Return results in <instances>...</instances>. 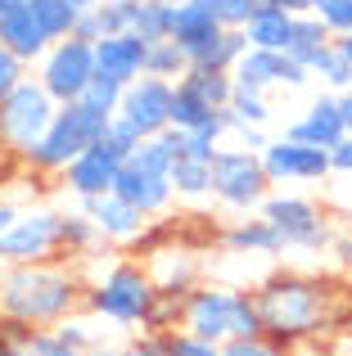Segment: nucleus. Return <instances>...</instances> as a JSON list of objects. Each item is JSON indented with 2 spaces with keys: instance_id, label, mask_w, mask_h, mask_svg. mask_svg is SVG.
I'll list each match as a JSON object with an SVG mask.
<instances>
[{
  "instance_id": "nucleus-1",
  "label": "nucleus",
  "mask_w": 352,
  "mask_h": 356,
  "mask_svg": "<svg viewBox=\"0 0 352 356\" xmlns=\"http://www.w3.org/2000/svg\"><path fill=\"white\" fill-rule=\"evenodd\" d=\"M253 302L262 316V334L280 348L317 339L339 321V293L330 280L303 275V270H275L253 284Z\"/></svg>"
},
{
  "instance_id": "nucleus-2",
  "label": "nucleus",
  "mask_w": 352,
  "mask_h": 356,
  "mask_svg": "<svg viewBox=\"0 0 352 356\" xmlns=\"http://www.w3.org/2000/svg\"><path fill=\"white\" fill-rule=\"evenodd\" d=\"M81 307H86V280L72 266H54V261L0 266V321L50 330Z\"/></svg>"
},
{
  "instance_id": "nucleus-3",
  "label": "nucleus",
  "mask_w": 352,
  "mask_h": 356,
  "mask_svg": "<svg viewBox=\"0 0 352 356\" xmlns=\"http://www.w3.org/2000/svg\"><path fill=\"white\" fill-rule=\"evenodd\" d=\"M181 330L208 343H235V339H262L253 289L239 284H194L181 307Z\"/></svg>"
},
{
  "instance_id": "nucleus-4",
  "label": "nucleus",
  "mask_w": 352,
  "mask_h": 356,
  "mask_svg": "<svg viewBox=\"0 0 352 356\" xmlns=\"http://www.w3.org/2000/svg\"><path fill=\"white\" fill-rule=\"evenodd\" d=\"M109 122H113V113L99 108V104H90L86 95L68 99V104L54 108L50 127H45V136L36 140V149L27 154L23 167H27V172H36V176H59L63 167L81 154V149H90L99 136H104Z\"/></svg>"
},
{
  "instance_id": "nucleus-5",
  "label": "nucleus",
  "mask_w": 352,
  "mask_h": 356,
  "mask_svg": "<svg viewBox=\"0 0 352 356\" xmlns=\"http://www.w3.org/2000/svg\"><path fill=\"white\" fill-rule=\"evenodd\" d=\"M113 194H122L131 208H141L145 217H159L172 208L176 190H172V145L168 136H150L122 158L118 167Z\"/></svg>"
},
{
  "instance_id": "nucleus-6",
  "label": "nucleus",
  "mask_w": 352,
  "mask_h": 356,
  "mask_svg": "<svg viewBox=\"0 0 352 356\" xmlns=\"http://www.w3.org/2000/svg\"><path fill=\"white\" fill-rule=\"evenodd\" d=\"M154 280L141 261H113L95 284H86V312L118 330H141L154 302Z\"/></svg>"
},
{
  "instance_id": "nucleus-7",
  "label": "nucleus",
  "mask_w": 352,
  "mask_h": 356,
  "mask_svg": "<svg viewBox=\"0 0 352 356\" xmlns=\"http://www.w3.org/2000/svg\"><path fill=\"white\" fill-rule=\"evenodd\" d=\"M54 108H59L54 95L27 72V77L0 99V154L27 163V154L36 149V140H41L45 127H50Z\"/></svg>"
},
{
  "instance_id": "nucleus-8",
  "label": "nucleus",
  "mask_w": 352,
  "mask_h": 356,
  "mask_svg": "<svg viewBox=\"0 0 352 356\" xmlns=\"http://www.w3.org/2000/svg\"><path fill=\"white\" fill-rule=\"evenodd\" d=\"M271 194L262 158L253 149H217L212 154V199L230 212H253Z\"/></svg>"
},
{
  "instance_id": "nucleus-9",
  "label": "nucleus",
  "mask_w": 352,
  "mask_h": 356,
  "mask_svg": "<svg viewBox=\"0 0 352 356\" xmlns=\"http://www.w3.org/2000/svg\"><path fill=\"white\" fill-rule=\"evenodd\" d=\"M257 212L271 221V230L280 235L285 252H321V248H330V239H335L326 212H321L312 199H303V194H266Z\"/></svg>"
},
{
  "instance_id": "nucleus-10",
  "label": "nucleus",
  "mask_w": 352,
  "mask_h": 356,
  "mask_svg": "<svg viewBox=\"0 0 352 356\" xmlns=\"http://www.w3.org/2000/svg\"><path fill=\"white\" fill-rule=\"evenodd\" d=\"M63 252V212L59 208H27L0 235V266L54 261Z\"/></svg>"
},
{
  "instance_id": "nucleus-11",
  "label": "nucleus",
  "mask_w": 352,
  "mask_h": 356,
  "mask_svg": "<svg viewBox=\"0 0 352 356\" xmlns=\"http://www.w3.org/2000/svg\"><path fill=\"white\" fill-rule=\"evenodd\" d=\"M32 77L54 95V104L81 99L86 86L95 81V41H81V36H63V41H54L50 50L41 54V63L32 68Z\"/></svg>"
},
{
  "instance_id": "nucleus-12",
  "label": "nucleus",
  "mask_w": 352,
  "mask_h": 356,
  "mask_svg": "<svg viewBox=\"0 0 352 356\" xmlns=\"http://www.w3.org/2000/svg\"><path fill=\"white\" fill-rule=\"evenodd\" d=\"M172 86L176 81H163V77H136L131 86H122L113 118L127 122L141 140L163 136L172 127Z\"/></svg>"
},
{
  "instance_id": "nucleus-13",
  "label": "nucleus",
  "mask_w": 352,
  "mask_h": 356,
  "mask_svg": "<svg viewBox=\"0 0 352 356\" xmlns=\"http://www.w3.org/2000/svg\"><path fill=\"white\" fill-rule=\"evenodd\" d=\"M262 172L271 185H303V181H326L330 176V149L303 145V140H266L262 154Z\"/></svg>"
},
{
  "instance_id": "nucleus-14",
  "label": "nucleus",
  "mask_w": 352,
  "mask_h": 356,
  "mask_svg": "<svg viewBox=\"0 0 352 356\" xmlns=\"http://www.w3.org/2000/svg\"><path fill=\"white\" fill-rule=\"evenodd\" d=\"M230 72H235V86L262 90V95H266V90H275V86L298 90V86H307V81H312V72L303 68L294 54H285V50H253V45L239 54V63Z\"/></svg>"
},
{
  "instance_id": "nucleus-15",
  "label": "nucleus",
  "mask_w": 352,
  "mask_h": 356,
  "mask_svg": "<svg viewBox=\"0 0 352 356\" xmlns=\"http://www.w3.org/2000/svg\"><path fill=\"white\" fill-rule=\"evenodd\" d=\"M118 167H122V154H118L113 145H104V140H95V145L81 149L59 176H63V190L81 203V199H99V194L113 190Z\"/></svg>"
},
{
  "instance_id": "nucleus-16",
  "label": "nucleus",
  "mask_w": 352,
  "mask_h": 356,
  "mask_svg": "<svg viewBox=\"0 0 352 356\" xmlns=\"http://www.w3.org/2000/svg\"><path fill=\"white\" fill-rule=\"evenodd\" d=\"M77 208L95 221V230L104 235V243H136V239L150 235V217H145L141 208H131V203L113 190L99 194V199H81Z\"/></svg>"
},
{
  "instance_id": "nucleus-17",
  "label": "nucleus",
  "mask_w": 352,
  "mask_h": 356,
  "mask_svg": "<svg viewBox=\"0 0 352 356\" xmlns=\"http://www.w3.org/2000/svg\"><path fill=\"white\" fill-rule=\"evenodd\" d=\"M145 54H150V45L136 32L99 36L95 41V77L113 81V86H131L136 77H145Z\"/></svg>"
},
{
  "instance_id": "nucleus-18",
  "label": "nucleus",
  "mask_w": 352,
  "mask_h": 356,
  "mask_svg": "<svg viewBox=\"0 0 352 356\" xmlns=\"http://www.w3.org/2000/svg\"><path fill=\"white\" fill-rule=\"evenodd\" d=\"M0 41L18 54L27 68H36V63H41V54L54 45L50 32L41 27V18L32 14V5H27V0H9V9L0 14Z\"/></svg>"
},
{
  "instance_id": "nucleus-19",
  "label": "nucleus",
  "mask_w": 352,
  "mask_h": 356,
  "mask_svg": "<svg viewBox=\"0 0 352 356\" xmlns=\"http://www.w3.org/2000/svg\"><path fill=\"white\" fill-rule=\"evenodd\" d=\"M285 136H289V140H303V145H317V149H335L339 140H344V118H339L335 90H321V95L289 122V131H285Z\"/></svg>"
},
{
  "instance_id": "nucleus-20",
  "label": "nucleus",
  "mask_w": 352,
  "mask_h": 356,
  "mask_svg": "<svg viewBox=\"0 0 352 356\" xmlns=\"http://www.w3.org/2000/svg\"><path fill=\"white\" fill-rule=\"evenodd\" d=\"M145 270H150L154 289L159 293H190L194 284H199V257H194L190 248H150V261H145Z\"/></svg>"
},
{
  "instance_id": "nucleus-21",
  "label": "nucleus",
  "mask_w": 352,
  "mask_h": 356,
  "mask_svg": "<svg viewBox=\"0 0 352 356\" xmlns=\"http://www.w3.org/2000/svg\"><path fill=\"white\" fill-rule=\"evenodd\" d=\"M221 248L230 257H280V235L271 230V221L257 212V217H244V221H230L221 230Z\"/></svg>"
},
{
  "instance_id": "nucleus-22",
  "label": "nucleus",
  "mask_w": 352,
  "mask_h": 356,
  "mask_svg": "<svg viewBox=\"0 0 352 356\" xmlns=\"http://www.w3.org/2000/svg\"><path fill=\"white\" fill-rule=\"evenodd\" d=\"M212 32H221V18H217V5L212 0H181V5H172V36L185 50V59H190L194 45H203Z\"/></svg>"
},
{
  "instance_id": "nucleus-23",
  "label": "nucleus",
  "mask_w": 352,
  "mask_h": 356,
  "mask_svg": "<svg viewBox=\"0 0 352 356\" xmlns=\"http://www.w3.org/2000/svg\"><path fill=\"white\" fill-rule=\"evenodd\" d=\"M294 18H298V14H289V9H280V5H262L244 23L248 45H253V50H289V41H294Z\"/></svg>"
},
{
  "instance_id": "nucleus-24",
  "label": "nucleus",
  "mask_w": 352,
  "mask_h": 356,
  "mask_svg": "<svg viewBox=\"0 0 352 356\" xmlns=\"http://www.w3.org/2000/svg\"><path fill=\"white\" fill-rule=\"evenodd\" d=\"M176 86H185L190 95H199L203 104H212V108H226V104H230V95H235V72L190 63V68H185V77L176 81Z\"/></svg>"
},
{
  "instance_id": "nucleus-25",
  "label": "nucleus",
  "mask_w": 352,
  "mask_h": 356,
  "mask_svg": "<svg viewBox=\"0 0 352 356\" xmlns=\"http://www.w3.org/2000/svg\"><path fill=\"white\" fill-rule=\"evenodd\" d=\"M244 50H248L244 27H221V32H212L203 45H194V50H190V63H203V68H226L230 72Z\"/></svg>"
},
{
  "instance_id": "nucleus-26",
  "label": "nucleus",
  "mask_w": 352,
  "mask_h": 356,
  "mask_svg": "<svg viewBox=\"0 0 352 356\" xmlns=\"http://www.w3.org/2000/svg\"><path fill=\"white\" fill-rule=\"evenodd\" d=\"M127 32H136L145 45L168 41V36H172V5H163V0H131Z\"/></svg>"
},
{
  "instance_id": "nucleus-27",
  "label": "nucleus",
  "mask_w": 352,
  "mask_h": 356,
  "mask_svg": "<svg viewBox=\"0 0 352 356\" xmlns=\"http://www.w3.org/2000/svg\"><path fill=\"white\" fill-rule=\"evenodd\" d=\"M330 41H335V32H330L317 14H298V18H294V41H289L285 54H294V59L312 72V59H317L321 50H330Z\"/></svg>"
},
{
  "instance_id": "nucleus-28",
  "label": "nucleus",
  "mask_w": 352,
  "mask_h": 356,
  "mask_svg": "<svg viewBox=\"0 0 352 356\" xmlns=\"http://www.w3.org/2000/svg\"><path fill=\"white\" fill-rule=\"evenodd\" d=\"M176 199H212V163L208 158H172Z\"/></svg>"
},
{
  "instance_id": "nucleus-29",
  "label": "nucleus",
  "mask_w": 352,
  "mask_h": 356,
  "mask_svg": "<svg viewBox=\"0 0 352 356\" xmlns=\"http://www.w3.org/2000/svg\"><path fill=\"white\" fill-rule=\"evenodd\" d=\"M312 81H321L326 90H352V59L344 50H339L335 41H330V50H321L317 59H312Z\"/></svg>"
},
{
  "instance_id": "nucleus-30",
  "label": "nucleus",
  "mask_w": 352,
  "mask_h": 356,
  "mask_svg": "<svg viewBox=\"0 0 352 356\" xmlns=\"http://www.w3.org/2000/svg\"><path fill=\"white\" fill-rule=\"evenodd\" d=\"M99 243H104V235L95 230V221L86 217V212H63V252L68 257H86V252H95Z\"/></svg>"
},
{
  "instance_id": "nucleus-31",
  "label": "nucleus",
  "mask_w": 352,
  "mask_h": 356,
  "mask_svg": "<svg viewBox=\"0 0 352 356\" xmlns=\"http://www.w3.org/2000/svg\"><path fill=\"white\" fill-rule=\"evenodd\" d=\"M217 113H221V108L203 104V99L190 95L185 86H172V127L176 131H199V127H208Z\"/></svg>"
},
{
  "instance_id": "nucleus-32",
  "label": "nucleus",
  "mask_w": 352,
  "mask_h": 356,
  "mask_svg": "<svg viewBox=\"0 0 352 356\" xmlns=\"http://www.w3.org/2000/svg\"><path fill=\"white\" fill-rule=\"evenodd\" d=\"M190 59L176 41H154L150 54H145V77H163V81H181Z\"/></svg>"
},
{
  "instance_id": "nucleus-33",
  "label": "nucleus",
  "mask_w": 352,
  "mask_h": 356,
  "mask_svg": "<svg viewBox=\"0 0 352 356\" xmlns=\"http://www.w3.org/2000/svg\"><path fill=\"white\" fill-rule=\"evenodd\" d=\"M226 113L235 127H266L271 122V104H266L262 90H248V86H235V95H230Z\"/></svg>"
},
{
  "instance_id": "nucleus-34",
  "label": "nucleus",
  "mask_w": 352,
  "mask_h": 356,
  "mask_svg": "<svg viewBox=\"0 0 352 356\" xmlns=\"http://www.w3.org/2000/svg\"><path fill=\"white\" fill-rule=\"evenodd\" d=\"M50 330L59 334V339L68 343V348H77V352H90V348L99 343V334H95V330H99V316H90L86 307H81V312L63 316V321H59V325H50Z\"/></svg>"
},
{
  "instance_id": "nucleus-35",
  "label": "nucleus",
  "mask_w": 352,
  "mask_h": 356,
  "mask_svg": "<svg viewBox=\"0 0 352 356\" xmlns=\"http://www.w3.org/2000/svg\"><path fill=\"white\" fill-rule=\"evenodd\" d=\"M27 5H32V14L41 18V27L50 32V41H63V36H72L77 9H72L68 0H27Z\"/></svg>"
},
{
  "instance_id": "nucleus-36",
  "label": "nucleus",
  "mask_w": 352,
  "mask_h": 356,
  "mask_svg": "<svg viewBox=\"0 0 352 356\" xmlns=\"http://www.w3.org/2000/svg\"><path fill=\"white\" fill-rule=\"evenodd\" d=\"M312 14H317L335 36L352 32V0H312Z\"/></svg>"
},
{
  "instance_id": "nucleus-37",
  "label": "nucleus",
  "mask_w": 352,
  "mask_h": 356,
  "mask_svg": "<svg viewBox=\"0 0 352 356\" xmlns=\"http://www.w3.org/2000/svg\"><path fill=\"white\" fill-rule=\"evenodd\" d=\"M23 352H27V356H81L77 348H68V343H63L54 330H27Z\"/></svg>"
},
{
  "instance_id": "nucleus-38",
  "label": "nucleus",
  "mask_w": 352,
  "mask_h": 356,
  "mask_svg": "<svg viewBox=\"0 0 352 356\" xmlns=\"http://www.w3.org/2000/svg\"><path fill=\"white\" fill-rule=\"evenodd\" d=\"M163 339H168V352H172V356H221L217 343L194 339V334H185V330H168Z\"/></svg>"
},
{
  "instance_id": "nucleus-39",
  "label": "nucleus",
  "mask_w": 352,
  "mask_h": 356,
  "mask_svg": "<svg viewBox=\"0 0 352 356\" xmlns=\"http://www.w3.org/2000/svg\"><path fill=\"white\" fill-rule=\"evenodd\" d=\"M217 5V18H221V27H244L248 18L257 14V9L266 5V0H212Z\"/></svg>"
},
{
  "instance_id": "nucleus-40",
  "label": "nucleus",
  "mask_w": 352,
  "mask_h": 356,
  "mask_svg": "<svg viewBox=\"0 0 352 356\" xmlns=\"http://www.w3.org/2000/svg\"><path fill=\"white\" fill-rule=\"evenodd\" d=\"M221 356H289V348H280V343H271L262 334V339H235V343H221Z\"/></svg>"
},
{
  "instance_id": "nucleus-41",
  "label": "nucleus",
  "mask_w": 352,
  "mask_h": 356,
  "mask_svg": "<svg viewBox=\"0 0 352 356\" xmlns=\"http://www.w3.org/2000/svg\"><path fill=\"white\" fill-rule=\"evenodd\" d=\"M27 72H32V68H27V63H23V59H18V54H14V50H9V45H5V41H0V99H5V95H9V90H14V86H18V81H23V77H27Z\"/></svg>"
},
{
  "instance_id": "nucleus-42",
  "label": "nucleus",
  "mask_w": 352,
  "mask_h": 356,
  "mask_svg": "<svg viewBox=\"0 0 352 356\" xmlns=\"http://www.w3.org/2000/svg\"><path fill=\"white\" fill-rule=\"evenodd\" d=\"M127 356H172V352H168V339H163V334L141 330V334H136V343L127 348Z\"/></svg>"
},
{
  "instance_id": "nucleus-43",
  "label": "nucleus",
  "mask_w": 352,
  "mask_h": 356,
  "mask_svg": "<svg viewBox=\"0 0 352 356\" xmlns=\"http://www.w3.org/2000/svg\"><path fill=\"white\" fill-rule=\"evenodd\" d=\"M330 172L352 176V131H344V140H339V145L330 149Z\"/></svg>"
},
{
  "instance_id": "nucleus-44",
  "label": "nucleus",
  "mask_w": 352,
  "mask_h": 356,
  "mask_svg": "<svg viewBox=\"0 0 352 356\" xmlns=\"http://www.w3.org/2000/svg\"><path fill=\"white\" fill-rule=\"evenodd\" d=\"M230 136H239V149H253V154L266 149V127H235Z\"/></svg>"
},
{
  "instance_id": "nucleus-45",
  "label": "nucleus",
  "mask_w": 352,
  "mask_h": 356,
  "mask_svg": "<svg viewBox=\"0 0 352 356\" xmlns=\"http://www.w3.org/2000/svg\"><path fill=\"white\" fill-rule=\"evenodd\" d=\"M330 252H335V261H339L344 270H352V230H344V235L330 239Z\"/></svg>"
},
{
  "instance_id": "nucleus-46",
  "label": "nucleus",
  "mask_w": 352,
  "mask_h": 356,
  "mask_svg": "<svg viewBox=\"0 0 352 356\" xmlns=\"http://www.w3.org/2000/svg\"><path fill=\"white\" fill-rule=\"evenodd\" d=\"M27 339V334H23ZM23 339H18V334H9V330H0V356H27L23 352Z\"/></svg>"
},
{
  "instance_id": "nucleus-47",
  "label": "nucleus",
  "mask_w": 352,
  "mask_h": 356,
  "mask_svg": "<svg viewBox=\"0 0 352 356\" xmlns=\"http://www.w3.org/2000/svg\"><path fill=\"white\" fill-rule=\"evenodd\" d=\"M339 118H344V131H352V90H339Z\"/></svg>"
},
{
  "instance_id": "nucleus-48",
  "label": "nucleus",
  "mask_w": 352,
  "mask_h": 356,
  "mask_svg": "<svg viewBox=\"0 0 352 356\" xmlns=\"http://www.w3.org/2000/svg\"><path fill=\"white\" fill-rule=\"evenodd\" d=\"M266 5H280L289 14H312V0H266Z\"/></svg>"
},
{
  "instance_id": "nucleus-49",
  "label": "nucleus",
  "mask_w": 352,
  "mask_h": 356,
  "mask_svg": "<svg viewBox=\"0 0 352 356\" xmlns=\"http://www.w3.org/2000/svg\"><path fill=\"white\" fill-rule=\"evenodd\" d=\"M14 217H18V208H14V203H5V199H0V235L9 230V221H14Z\"/></svg>"
},
{
  "instance_id": "nucleus-50",
  "label": "nucleus",
  "mask_w": 352,
  "mask_h": 356,
  "mask_svg": "<svg viewBox=\"0 0 352 356\" xmlns=\"http://www.w3.org/2000/svg\"><path fill=\"white\" fill-rule=\"evenodd\" d=\"M81 356H127V348H99V343H95V348L81 352Z\"/></svg>"
},
{
  "instance_id": "nucleus-51",
  "label": "nucleus",
  "mask_w": 352,
  "mask_h": 356,
  "mask_svg": "<svg viewBox=\"0 0 352 356\" xmlns=\"http://www.w3.org/2000/svg\"><path fill=\"white\" fill-rule=\"evenodd\" d=\"M335 45H339V50H344L348 59H352V32H344V36H335Z\"/></svg>"
},
{
  "instance_id": "nucleus-52",
  "label": "nucleus",
  "mask_w": 352,
  "mask_h": 356,
  "mask_svg": "<svg viewBox=\"0 0 352 356\" xmlns=\"http://www.w3.org/2000/svg\"><path fill=\"white\" fill-rule=\"evenodd\" d=\"M68 5H72V9H77V14H86V9H95V5H99V0H68Z\"/></svg>"
},
{
  "instance_id": "nucleus-53",
  "label": "nucleus",
  "mask_w": 352,
  "mask_h": 356,
  "mask_svg": "<svg viewBox=\"0 0 352 356\" xmlns=\"http://www.w3.org/2000/svg\"><path fill=\"white\" fill-rule=\"evenodd\" d=\"M330 356H352V348H339V352H330Z\"/></svg>"
},
{
  "instance_id": "nucleus-54",
  "label": "nucleus",
  "mask_w": 352,
  "mask_h": 356,
  "mask_svg": "<svg viewBox=\"0 0 352 356\" xmlns=\"http://www.w3.org/2000/svg\"><path fill=\"white\" fill-rule=\"evenodd\" d=\"M5 9H9V0H0V14H5Z\"/></svg>"
},
{
  "instance_id": "nucleus-55",
  "label": "nucleus",
  "mask_w": 352,
  "mask_h": 356,
  "mask_svg": "<svg viewBox=\"0 0 352 356\" xmlns=\"http://www.w3.org/2000/svg\"><path fill=\"white\" fill-rule=\"evenodd\" d=\"M163 5H181V0H163Z\"/></svg>"
},
{
  "instance_id": "nucleus-56",
  "label": "nucleus",
  "mask_w": 352,
  "mask_h": 356,
  "mask_svg": "<svg viewBox=\"0 0 352 356\" xmlns=\"http://www.w3.org/2000/svg\"><path fill=\"white\" fill-rule=\"evenodd\" d=\"M0 330H5V321H0Z\"/></svg>"
}]
</instances>
